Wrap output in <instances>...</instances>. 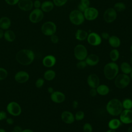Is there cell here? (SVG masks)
I'll return each mask as SVG.
<instances>
[{"label":"cell","mask_w":132,"mask_h":132,"mask_svg":"<svg viewBox=\"0 0 132 132\" xmlns=\"http://www.w3.org/2000/svg\"><path fill=\"white\" fill-rule=\"evenodd\" d=\"M34 52L30 49H22L19 51L15 55L17 62L23 65L30 64L35 59Z\"/></svg>","instance_id":"1"},{"label":"cell","mask_w":132,"mask_h":132,"mask_svg":"<svg viewBox=\"0 0 132 132\" xmlns=\"http://www.w3.org/2000/svg\"><path fill=\"white\" fill-rule=\"evenodd\" d=\"M106 109L107 112L112 116L120 115L123 110L122 102L118 98H112L108 101L106 105Z\"/></svg>","instance_id":"2"},{"label":"cell","mask_w":132,"mask_h":132,"mask_svg":"<svg viewBox=\"0 0 132 132\" xmlns=\"http://www.w3.org/2000/svg\"><path fill=\"white\" fill-rule=\"evenodd\" d=\"M119 67L115 62H110L105 64L104 67V75L108 80H112L118 75Z\"/></svg>","instance_id":"3"},{"label":"cell","mask_w":132,"mask_h":132,"mask_svg":"<svg viewBox=\"0 0 132 132\" xmlns=\"http://www.w3.org/2000/svg\"><path fill=\"white\" fill-rule=\"evenodd\" d=\"M69 18L71 23L75 25H81L85 20L83 12L78 9L71 11L69 14Z\"/></svg>","instance_id":"4"},{"label":"cell","mask_w":132,"mask_h":132,"mask_svg":"<svg viewBox=\"0 0 132 132\" xmlns=\"http://www.w3.org/2000/svg\"><path fill=\"white\" fill-rule=\"evenodd\" d=\"M130 80L129 76L124 73H121L118 74L115 77L114 82L117 88L122 89L127 87L129 85Z\"/></svg>","instance_id":"5"},{"label":"cell","mask_w":132,"mask_h":132,"mask_svg":"<svg viewBox=\"0 0 132 132\" xmlns=\"http://www.w3.org/2000/svg\"><path fill=\"white\" fill-rule=\"evenodd\" d=\"M41 31L45 36H51L55 34L57 31L56 25L52 21H46L42 25Z\"/></svg>","instance_id":"6"},{"label":"cell","mask_w":132,"mask_h":132,"mask_svg":"<svg viewBox=\"0 0 132 132\" xmlns=\"http://www.w3.org/2000/svg\"><path fill=\"white\" fill-rule=\"evenodd\" d=\"M74 55L75 58L78 61L84 60L88 55L87 49L82 44H77L74 47Z\"/></svg>","instance_id":"7"},{"label":"cell","mask_w":132,"mask_h":132,"mask_svg":"<svg viewBox=\"0 0 132 132\" xmlns=\"http://www.w3.org/2000/svg\"><path fill=\"white\" fill-rule=\"evenodd\" d=\"M6 110L8 113L14 117L20 116L22 112L21 106L18 103L14 101L11 102L7 104Z\"/></svg>","instance_id":"8"},{"label":"cell","mask_w":132,"mask_h":132,"mask_svg":"<svg viewBox=\"0 0 132 132\" xmlns=\"http://www.w3.org/2000/svg\"><path fill=\"white\" fill-rule=\"evenodd\" d=\"M44 18V12L41 9H34L29 14V21L34 24L41 22Z\"/></svg>","instance_id":"9"},{"label":"cell","mask_w":132,"mask_h":132,"mask_svg":"<svg viewBox=\"0 0 132 132\" xmlns=\"http://www.w3.org/2000/svg\"><path fill=\"white\" fill-rule=\"evenodd\" d=\"M87 40L90 45L94 46L100 45L102 41L101 36L95 32H91L88 34Z\"/></svg>","instance_id":"10"},{"label":"cell","mask_w":132,"mask_h":132,"mask_svg":"<svg viewBox=\"0 0 132 132\" xmlns=\"http://www.w3.org/2000/svg\"><path fill=\"white\" fill-rule=\"evenodd\" d=\"M117 17V12L113 8L107 9L104 12L103 19L104 21L108 23L114 22Z\"/></svg>","instance_id":"11"},{"label":"cell","mask_w":132,"mask_h":132,"mask_svg":"<svg viewBox=\"0 0 132 132\" xmlns=\"http://www.w3.org/2000/svg\"><path fill=\"white\" fill-rule=\"evenodd\" d=\"M85 19L88 21H93L98 16V11L95 7H89L83 12Z\"/></svg>","instance_id":"12"},{"label":"cell","mask_w":132,"mask_h":132,"mask_svg":"<svg viewBox=\"0 0 132 132\" xmlns=\"http://www.w3.org/2000/svg\"><path fill=\"white\" fill-rule=\"evenodd\" d=\"M119 116L120 120L122 123L125 124L132 123V110L124 109Z\"/></svg>","instance_id":"13"},{"label":"cell","mask_w":132,"mask_h":132,"mask_svg":"<svg viewBox=\"0 0 132 132\" xmlns=\"http://www.w3.org/2000/svg\"><path fill=\"white\" fill-rule=\"evenodd\" d=\"M17 5L20 10L24 11H30L34 7L33 2L31 0H20Z\"/></svg>","instance_id":"14"},{"label":"cell","mask_w":132,"mask_h":132,"mask_svg":"<svg viewBox=\"0 0 132 132\" xmlns=\"http://www.w3.org/2000/svg\"><path fill=\"white\" fill-rule=\"evenodd\" d=\"M87 82L91 88H96L100 85V80L98 76L96 74H91L88 76Z\"/></svg>","instance_id":"15"},{"label":"cell","mask_w":132,"mask_h":132,"mask_svg":"<svg viewBox=\"0 0 132 132\" xmlns=\"http://www.w3.org/2000/svg\"><path fill=\"white\" fill-rule=\"evenodd\" d=\"M51 99L53 102L59 104L65 101V95L61 91H54L51 94Z\"/></svg>","instance_id":"16"},{"label":"cell","mask_w":132,"mask_h":132,"mask_svg":"<svg viewBox=\"0 0 132 132\" xmlns=\"http://www.w3.org/2000/svg\"><path fill=\"white\" fill-rule=\"evenodd\" d=\"M29 78V74L24 71H20L14 75V79L18 83L23 84L27 82Z\"/></svg>","instance_id":"17"},{"label":"cell","mask_w":132,"mask_h":132,"mask_svg":"<svg viewBox=\"0 0 132 132\" xmlns=\"http://www.w3.org/2000/svg\"><path fill=\"white\" fill-rule=\"evenodd\" d=\"M61 118L62 121L68 124L73 123L75 119L74 115L69 111H64L61 114Z\"/></svg>","instance_id":"18"},{"label":"cell","mask_w":132,"mask_h":132,"mask_svg":"<svg viewBox=\"0 0 132 132\" xmlns=\"http://www.w3.org/2000/svg\"><path fill=\"white\" fill-rule=\"evenodd\" d=\"M56 62V57L52 55L45 56L42 59L43 65L46 68H51L55 65Z\"/></svg>","instance_id":"19"},{"label":"cell","mask_w":132,"mask_h":132,"mask_svg":"<svg viewBox=\"0 0 132 132\" xmlns=\"http://www.w3.org/2000/svg\"><path fill=\"white\" fill-rule=\"evenodd\" d=\"M85 60L88 65L95 66L97 65L99 62L100 58L97 55L94 54H91L88 55Z\"/></svg>","instance_id":"20"},{"label":"cell","mask_w":132,"mask_h":132,"mask_svg":"<svg viewBox=\"0 0 132 132\" xmlns=\"http://www.w3.org/2000/svg\"><path fill=\"white\" fill-rule=\"evenodd\" d=\"M11 25V21L7 16H2L0 18V28L6 30L9 29Z\"/></svg>","instance_id":"21"},{"label":"cell","mask_w":132,"mask_h":132,"mask_svg":"<svg viewBox=\"0 0 132 132\" xmlns=\"http://www.w3.org/2000/svg\"><path fill=\"white\" fill-rule=\"evenodd\" d=\"M54 4L51 1H45L42 3L40 9L43 12H49L54 8Z\"/></svg>","instance_id":"22"},{"label":"cell","mask_w":132,"mask_h":132,"mask_svg":"<svg viewBox=\"0 0 132 132\" xmlns=\"http://www.w3.org/2000/svg\"><path fill=\"white\" fill-rule=\"evenodd\" d=\"M109 44L114 48H117L119 47L121 45V40L120 39L116 36H110L108 39Z\"/></svg>","instance_id":"23"},{"label":"cell","mask_w":132,"mask_h":132,"mask_svg":"<svg viewBox=\"0 0 132 132\" xmlns=\"http://www.w3.org/2000/svg\"><path fill=\"white\" fill-rule=\"evenodd\" d=\"M4 38L8 42H12L15 40L16 38V35L14 32L12 30L7 29L4 31Z\"/></svg>","instance_id":"24"},{"label":"cell","mask_w":132,"mask_h":132,"mask_svg":"<svg viewBox=\"0 0 132 132\" xmlns=\"http://www.w3.org/2000/svg\"><path fill=\"white\" fill-rule=\"evenodd\" d=\"M88 33L85 30L78 29L76 30L75 34V38L78 41H84L87 39Z\"/></svg>","instance_id":"25"},{"label":"cell","mask_w":132,"mask_h":132,"mask_svg":"<svg viewBox=\"0 0 132 132\" xmlns=\"http://www.w3.org/2000/svg\"><path fill=\"white\" fill-rule=\"evenodd\" d=\"M96 89L97 94L102 96L107 95L110 92V89L109 87L105 84H100L96 88Z\"/></svg>","instance_id":"26"},{"label":"cell","mask_w":132,"mask_h":132,"mask_svg":"<svg viewBox=\"0 0 132 132\" xmlns=\"http://www.w3.org/2000/svg\"><path fill=\"white\" fill-rule=\"evenodd\" d=\"M121 124L122 123L120 119L114 118L110 120L109 121L108 123V126L109 128V129L116 130L121 126Z\"/></svg>","instance_id":"27"},{"label":"cell","mask_w":132,"mask_h":132,"mask_svg":"<svg viewBox=\"0 0 132 132\" xmlns=\"http://www.w3.org/2000/svg\"><path fill=\"white\" fill-rule=\"evenodd\" d=\"M120 68L123 73L127 75L129 74L132 70V67L131 65L127 62H123L121 63Z\"/></svg>","instance_id":"28"},{"label":"cell","mask_w":132,"mask_h":132,"mask_svg":"<svg viewBox=\"0 0 132 132\" xmlns=\"http://www.w3.org/2000/svg\"><path fill=\"white\" fill-rule=\"evenodd\" d=\"M44 79L47 81L53 80L56 77V72L53 70H46L43 74Z\"/></svg>","instance_id":"29"},{"label":"cell","mask_w":132,"mask_h":132,"mask_svg":"<svg viewBox=\"0 0 132 132\" xmlns=\"http://www.w3.org/2000/svg\"><path fill=\"white\" fill-rule=\"evenodd\" d=\"M90 0H80L77 7L78 10L84 12L87 8L90 7Z\"/></svg>","instance_id":"30"},{"label":"cell","mask_w":132,"mask_h":132,"mask_svg":"<svg viewBox=\"0 0 132 132\" xmlns=\"http://www.w3.org/2000/svg\"><path fill=\"white\" fill-rule=\"evenodd\" d=\"M120 57V53L117 48L112 49L109 53V57L112 62L117 61Z\"/></svg>","instance_id":"31"},{"label":"cell","mask_w":132,"mask_h":132,"mask_svg":"<svg viewBox=\"0 0 132 132\" xmlns=\"http://www.w3.org/2000/svg\"><path fill=\"white\" fill-rule=\"evenodd\" d=\"M113 8L117 12H121L126 9V5L123 2H117L114 5Z\"/></svg>","instance_id":"32"},{"label":"cell","mask_w":132,"mask_h":132,"mask_svg":"<svg viewBox=\"0 0 132 132\" xmlns=\"http://www.w3.org/2000/svg\"><path fill=\"white\" fill-rule=\"evenodd\" d=\"M122 106L124 109H131L132 108V100L130 98H125L122 102Z\"/></svg>","instance_id":"33"},{"label":"cell","mask_w":132,"mask_h":132,"mask_svg":"<svg viewBox=\"0 0 132 132\" xmlns=\"http://www.w3.org/2000/svg\"><path fill=\"white\" fill-rule=\"evenodd\" d=\"M75 119L76 121H81L84 119L85 118V113L84 111L79 110L76 112L75 114L74 115Z\"/></svg>","instance_id":"34"},{"label":"cell","mask_w":132,"mask_h":132,"mask_svg":"<svg viewBox=\"0 0 132 132\" xmlns=\"http://www.w3.org/2000/svg\"><path fill=\"white\" fill-rule=\"evenodd\" d=\"M7 76H8L7 71L3 68H0V80H4L7 78Z\"/></svg>","instance_id":"35"},{"label":"cell","mask_w":132,"mask_h":132,"mask_svg":"<svg viewBox=\"0 0 132 132\" xmlns=\"http://www.w3.org/2000/svg\"><path fill=\"white\" fill-rule=\"evenodd\" d=\"M82 129L84 132H92L93 127L91 124L89 123H86L83 125Z\"/></svg>","instance_id":"36"},{"label":"cell","mask_w":132,"mask_h":132,"mask_svg":"<svg viewBox=\"0 0 132 132\" xmlns=\"http://www.w3.org/2000/svg\"><path fill=\"white\" fill-rule=\"evenodd\" d=\"M68 0H53L54 5L57 7H61L64 5Z\"/></svg>","instance_id":"37"},{"label":"cell","mask_w":132,"mask_h":132,"mask_svg":"<svg viewBox=\"0 0 132 132\" xmlns=\"http://www.w3.org/2000/svg\"><path fill=\"white\" fill-rule=\"evenodd\" d=\"M44 84V79L42 78H38L35 82V86L38 88H41Z\"/></svg>","instance_id":"38"},{"label":"cell","mask_w":132,"mask_h":132,"mask_svg":"<svg viewBox=\"0 0 132 132\" xmlns=\"http://www.w3.org/2000/svg\"><path fill=\"white\" fill-rule=\"evenodd\" d=\"M87 64L85 60H80L79 61L77 64H76V67L79 69H85L87 66Z\"/></svg>","instance_id":"39"},{"label":"cell","mask_w":132,"mask_h":132,"mask_svg":"<svg viewBox=\"0 0 132 132\" xmlns=\"http://www.w3.org/2000/svg\"><path fill=\"white\" fill-rule=\"evenodd\" d=\"M59 37L55 34L50 36V40L54 44L57 43L59 42Z\"/></svg>","instance_id":"40"},{"label":"cell","mask_w":132,"mask_h":132,"mask_svg":"<svg viewBox=\"0 0 132 132\" xmlns=\"http://www.w3.org/2000/svg\"><path fill=\"white\" fill-rule=\"evenodd\" d=\"M5 2L9 5L14 6L18 4L20 0H4Z\"/></svg>","instance_id":"41"},{"label":"cell","mask_w":132,"mask_h":132,"mask_svg":"<svg viewBox=\"0 0 132 132\" xmlns=\"http://www.w3.org/2000/svg\"><path fill=\"white\" fill-rule=\"evenodd\" d=\"M41 4L42 3L40 0H35L34 2H33L34 7L35 9H40Z\"/></svg>","instance_id":"42"},{"label":"cell","mask_w":132,"mask_h":132,"mask_svg":"<svg viewBox=\"0 0 132 132\" xmlns=\"http://www.w3.org/2000/svg\"><path fill=\"white\" fill-rule=\"evenodd\" d=\"M7 118V113L4 111H0V121L6 120Z\"/></svg>","instance_id":"43"},{"label":"cell","mask_w":132,"mask_h":132,"mask_svg":"<svg viewBox=\"0 0 132 132\" xmlns=\"http://www.w3.org/2000/svg\"><path fill=\"white\" fill-rule=\"evenodd\" d=\"M89 94H90V96L92 97L95 96L97 94L96 88H91V89L90 90V91H89Z\"/></svg>","instance_id":"44"},{"label":"cell","mask_w":132,"mask_h":132,"mask_svg":"<svg viewBox=\"0 0 132 132\" xmlns=\"http://www.w3.org/2000/svg\"><path fill=\"white\" fill-rule=\"evenodd\" d=\"M102 39H106V40H108V38L110 37L109 34L107 32H103L101 33V35H100Z\"/></svg>","instance_id":"45"},{"label":"cell","mask_w":132,"mask_h":132,"mask_svg":"<svg viewBox=\"0 0 132 132\" xmlns=\"http://www.w3.org/2000/svg\"><path fill=\"white\" fill-rule=\"evenodd\" d=\"M22 128L19 125L15 126L13 128V131L15 132H22Z\"/></svg>","instance_id":"46"},{"label":"cell","mask_w":132,"mask_h":132,"mask_svg":"<svg viewBox=\"0 0 132 132\" xmlns=\"http://www.w3.org/2000/svg\"><path fill=\"white\" fill-rule=\"evenodd\" d=\"M6 120V123L9 125H12L14 123L13 119L11 118H7Z\"/></svg>","instance_id":"47"},{"label":"cell","mask_w":132,"mask_h":132,"mask_svg":"<svg viewBox=\"0 0 132 132\" xmlns=\"http://www.w3.org/2000/svg\"><path fill=\"white\" fill-rule=\"evenodd\" d=\"M78 102L77 101L75 100L72 102V107L74 109L77 108L78 107Z\"/></svg>","instance_id":"48"},{"label":"cell","mask_w":132,"mask_h":132,"mask_svg":"<svg viewBox=\"0 0 132 132\" xmlns=\"http://www.w3.org/2000/svg\"><path fill=\"white\" fill-rule=\"evenodd\" d=\"M54 91V89H53V87H49L47 88V92H48L49 93L51 94V93H52Z\"/></svg>","instance_id":"49"},{"label":"cell","mask_w":132,"mask_h":132,"mask_svg":"<svg viewBox=\"0 0 132 132\" xmlns=\"http://www.w3.org/2000/svg\"><path fill=\"white\" fill-rule=\"evenodd\" d=\"M4 30L0 28V39L4 38Z\"/></svg>","instance_id":"50"},{"label":"cell","mask_w":132,"mask_h":132,"mask_svg":"<svg viewBox=\"0 0 132 132\" xmlns=\"http://www.w3.org/2000/svg\"><path fill=\"white\" fill-rule=\"evenodd\" d=\"M22 132H34V131L30 129H25L23 130Z\"/></svg>","instance_id":"51"},{"label":"cell","mask_w":132,"mask_h":132,"mask_svg":"<svg viewBox=\"0 0 132 132\" xmlns=\"http://www.w3.org/2000/svg\"><path fill=\"white\" fill-rule=\"evenodd\" d=\"M106 132H117L116 130H114V129H109V130H107Z\"/></svg>","instance_id":"52"},{"label":"cell","mask_w":132,"mask_h":132,"mask_svg":"<svg viewBox=\"0 0 132 132\" xmlns=\"http://www.w3.org/2000/svg\"><path fill=\"white\" fill-rule=\"evenodd\" d=\"M127 132H132V126H130L128 129H127Z\"/></svg>","instance_id":"53"},{"label":"cell","mask_w":132,"mask_h":132,"mask_svg":"<svg viewBox=\"0 0 132 132\" xmlns=\"http://www.w3.org/2000/svg\"><path fill=\"white\" fill-rule=\"evenodd\" d=\"M129 74H130V75H129V77H130V79H131V80H132V70H131V71L130 72V73H129Z\"/></svg>","instance_id":"54"},{"label":"cell","mask_w":132,"mask_h":132,"mask_svg":"<svg viewBox=\"0 0 132 132\" xmlns=\"http://www.w3.org/2000/svg\"><path fill=\"white\" fill-rule=\"evenodd\" d=\"M0 132H6V130L3 128H0Z\"/></svg>","instance_id":"55"},{"label":"cell","mask_w":132,"mask_h":132,"mask_svg":"<svg viewBox=\"0 0 132 132\" xmlns=\"http://www.w3.org/2000/svg\"><path fill=\"white\" fill-rule=\"evenodd\" d=\"M130 63L132 65V56L130 58Z\"/></svg>","instance_id":"56"},{"label":"cell","mask_w":132,"mask_h":132,"mask_svg":"<svg viewBox=\"0 0 132 132\" xmlns=\"http://www.w3.org/2000/svg\"><path fill=\"white\" fill-rule=\"evenodd\" d=\"M130 50L131 52L132 53V44H131V46H130Z\"/></svg>","instance_id":"57"},{"label":"cell","mask_w":132,"mask_h":132,"mask_svg":"<svg viewBox=\"0 0 132 132\" xmlns=\"http://www.w3.org/2000/svg\"><path fill=\"white\" fill-rule=\"evenodd\" d=\"M11 132H15V131H13H13H11Z\"/></svg>","instance_id":"58"}]
</instances>
